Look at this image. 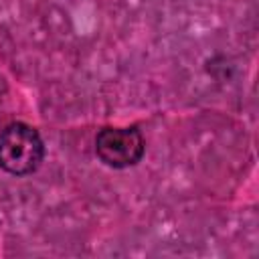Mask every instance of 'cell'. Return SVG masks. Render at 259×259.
Instances as JSON below:
<instances>
[{
  "label": "cell",
  "mask_w": 259,
  "mask_h": 259,
  "mask_svg": "<svg viewBox=\"0 0 259 259\" xmlns=\"http://www.w3.org/2000/svg\"><path fill=\"white\" fill-rule=\"evenodd\" d=\"M45 142L36 127L12 121L0 130V168L12 176L36 172L45 160Z\"/></svg>",
  "instance_id": "cell-1"
},
{
  "label": "cell",
  "mask_w": 259,
  "mask_h": 259,
  "mask_svg": "<svg viewBox=\"0 0 259 259\" xmlns=\"http://www.w3.org/2000/svg\"><path fill=\"white\" fill-rule=\"evenodd\" d=\"M146 152V140L136 125H105L95 136L97 158L113 168L125 170L136 166Z\"/></svg>",
  "instance_id": "cell-2"
}]
</instances>
